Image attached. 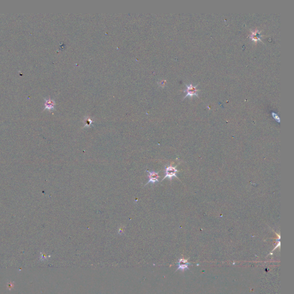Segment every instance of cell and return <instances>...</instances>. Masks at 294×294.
Returning <instances> with one entry per match:
<instances>
[{"mask_svg":"<svg viewBox=\"0 0 294 294\" xmlns=\"http://www.w3.org/2000/svg\"><path fill=\"white\" fill-rule=\"evenodd\" d=\"M197 86L198 85L194 86L192 83L186 85V89L184 90V92L186 93V95L183 98V99L187 97H192L193 96H196L198 97V91H199V90L197 89Z\"/></svg>","mask_w":294,"mask_h":294,"instance_id":"cell-1","label":"cell"},{"mask_svg":"<svg viewBox=\"0 0 294 294\" xmlns=\"http://www.w3.org/2000/svg\"><path fill=\"white\" fill-rule=\"evenodd\" d=\"M178 172V170L176 169L175 167L170 166L166 168V176L163 178V179L166 178H168L170 180H171L173 178L176 177V173Z\"/></svg>","mask_w":294,"mask_h":294,"instance_id":"cell-2","label":"cell"},{"mask_svg":"<svg viewBox=\"0 0 294 294\" xmlns=\"http://www.w3.org/2000/svg\"><path fill=\"white\" fill-rule=\"evenodd\" d=\"M147 171L148 172V177L149 178L148 183L154 184V183H156L159 182V175L158 173H157L155 171Z\"/></svg>","mask_w":294,"mask_h":294,"instance_id":"cell-3","label":"cell"},{"mask_svg":"<svg viewBox=\"0 0 294 294\" xmlns=\"http://www.w3.org/2000/svg\"><path fill=\"white\" fill-rule=\"evenodd\" d=\"M44 100H45L44 110L47 109V110H48L50 111V110H52L55 109V106L56 103L54 101V100L51 99L50 98H45Z\"/></svg>","mask_w":294,"mask_h":294,"instance_id":"cell-4","label":"cell"},{"mask_svg":"<svg viewBox=\"0 0 294 294\" xmlns=\"http://www.w3.org/2000/svg\"><path fill=\"white\" fill-rule=\"evenodd\" d=\"M249 38L254 42H257L259 40L261 41V35L260 34L259 31L257 29H256L251 32Z\"/></svg>","mask_w":294,"mask_h":294,"instance_id":"cell-5","label":"cell"},{"mask_svg":"<svg viewBox=\"0 0 294 294\" xmlns=\"http://www.w3.org/2000/svg\"><path fill=\"white\" fill-rule=\"evenodd\" d=\"M92 122H93V121H91V120L90 118H86V119L85 120V126H86V127H89V126H90L91 125V124H92Z\"/></svg>","mask_w":294,"mask_h":294,"instance_id":"cell-6","label":"cell"},{"mask_svg":"<svg viewBox=\"0 0 294 294\" xmlns=\"http://www.w3.org/2000/svg\"><path fill=\"white\" fill-rule=\"evenodd\" d=\"M272 114L273 117V118H274V119H275V120H276L278 122H280V118H279V117L278 116V115H277V114H276V113H273V112H272Z\"/></svg>","mask_w":294,"mask_h":294,"instance_id":"cell-7","label":"cell"}]
</instances>
